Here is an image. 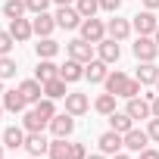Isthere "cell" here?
<instances>
[{
    "instance_id": "cell-19",
    "label": "cell",
    "mask_w": 159,
    "mask_h": 159,
    "mask_svg": "<svg viewBox=\"0 0 159 159\" xmlns=\"http://www.w3.org/2000/svg\"><path fill=\"white\" fill-rule=\"evenodd\" d=\"M19 91H22V97L28 100V106H34V103L41 100V94H44V84L38 81V78H25V81L19 84Z\"/></svg>"
},
{
    "instance_id": "cell-36",
    "label": "cell",
    "mask_w": 159,
    "mask_h": 159,
    "mask_svg": "<svg viewBox=\"0 0 159 159\" xmlns=\"http://www.w3.org/2000/svg\"><path fill=\"white\" fill-rule=\"evenodd\" d=\"M13 44H16V38H13L10 31H0V56H10Z\"/></svg>"
},
{
    "instance_id": "cell-47",
    "label": "cell",
    "mask_w": 159,
    "mask_h": 159,
    "mask_svg": "<svg viewBox=\"0 0 159 159\" xmlns=\"http://www.w3.org/2000/svg\"><path fill=\"white\" fill-rule=\"evenodd\" d=\"M0 159H3V143H0Z\"/></svg>"
},
{
    "instance_id": "cell-22",
    "label": "cell",
    "mask_w": 159,
    "mask_h": 159,
    "mask_svg": "<svg viewBox=\"0 0 159 159\" xmlns=\"http://www.w3.org/2000/svg\"><path fill=\"white\" fill-rule=\"evenodd\" d=\"M103 84H106V94L122 97V94H125V84H128V75H125V72H109Z\"/></svg>"
},
{
    "instance_id": "cell-3",
    "label": "cell",
    "mask_w": 159,
    "mask_h": 159,
    "mask_svg": "<svg viewBox=\"0 0 159 159\" xmlns=\"http://www.w3.org/2000/svg\"><path fill=\"white\" fill-rule=\"evenodd\" d=\"M131 28L137 31V34H156V28H159V19H156V13L153 10H140L137 16H134V22H131Z\"/></svg>"
},
{
    "instance_id": "cell-26",
    "label": "cell",
    "mask_w": 159,
    "mask_h": 159,
    "mask_svg": "<svg viewBox=\"0 0 159 159\" xmlns=\"http://www.w3.org/2000/svg\"><path fill=\"white\" fill-rule=\"evenodd\" d=\"M34 53H38V59H53V56L59 53V44H56L53 38H38Z\"/></svg>"
},
{
    "instance_id": "cell-44",
    "label": "cell",
    "mask_w": 159,
    "mask_h": 159,
    "mask_svg": "<svg viewBox=\"0 0 159 159\" xmlns=\"http://www.w3.org/2000/svg\"><path fill=\"white\" fill-rule=\"evenodd\" d=\"M112 159H131V156H128V153H116Z\"/></svg>"
},
{
    "instance_id": "cell-11",
    "label": "cell",
    "mask_w": 159,
    "mask_h": 159,
    "mask_svg": "<svg viewBox=\"0 0 159 159\" xmlns=\"http://www.w3.org/2000/svg\"><path fill=\"white\" fill-rule=\"evenodd\" d=\"M31 25H34V34L38 38H53V31L59 28L56 25V16H50V13H38L31 19Z\"/></svg>"
},
{
    "instance_id": "cell-21",
    "label": "cell",
    "mask_w": 159,
    "mask_h": 159,
    "mask_svg": "<svg viewBox=\"0 0 159 159\" xmlns=\"http://www.w3.org/2000/svg\"><path fill=\"white\" fill-rule=\"evenodd\" d=\"M134 78H137L143 88H150V84H156V78H159V66L156 62H140L137 72H134Z\"/></svg>"
},
{
    "instance_id": "cell-39",
    "label": "cell",
    "mask_w": 159,
    "mask_h": 159,
    "mask_svg": "<svg viewBox=\"0 0 159 159\" xmlns=\"http://www.w3.org/2000/svg\"><path fill=\"white\" fill-rule=\"evenodd\" d=\"M122 7V0H100V10H106V13H116Z\"/></svg>"
},
{
    "instance_id": "cell-4",
    "label": "cell",
    "mask_w": 159,
    "mask_h": 159,
    "mask_svg": "<svg viewBox=\"0 0 159 159\" xmlns=\"http://www.w3.org/2000/svg\"><path fill=\"white\" fill-rule=\"evenodd\" d=\"M78 31H81V38L84 41H91V44H100L103 38H106V25L97 19V16H91V19H84L81 22V28H78Z\"/></svg>"
},
{
    "instance_id": "cell-1",
    "label": "cell",
    "mask_w": 159,
    "mask_h": 159,
    "mask_svg": "<svg viewBox=\"0 0 159 159\" xmlns=\"http://www.w3.org/2000/svg\"><path fill=\"white\" fill-rule=\"evenodd\" d=\"M131 53L137 56V62H156V56H159V44H156L150 34H137V41L131 44Z\"/></svg>"
},
{
    "instance_id": "cell-23",
    "label": "cell",
    "mask_w": 159,
    "mask_h": 159,
    "mask_svg": "<svg viewBox=\"0 0 159 159\" xmlns=\"http://www.w3.org/2000/svg\"><path fill=\"white\" fill-rule=\"evenodd\" d=\"M66 84L69 81H62V78L56 75V78H50V81H44V97H50V100H66Z\"/></svg>"
},
{
    "instance_id": "cell-10",
    "label": "cell",
    "mask_w": 159,
    "mask_h": 159,
    "mask_svg": "<svg viewBox=\"0 0 159 159\" xmlns=\"http://www.w3.org/2000/svg\"><path fill=\"white\" fill-rule=\"evenodd\" d=\"M91 109V100H88V94H78V91H72V94H66V112L69 116H84Z\"/></svg>"
},
{
    "instance_id": "cell-2",
    "label": "cell",
    "mask_w": 159,
    "mask_h": 159,
    "mask_svg": "<svg viewBox=\"0 0 159 159\" xmlns=\"http://www.w3.org/2000/svg\"><path fill=\"white\" fill-rule=\"evenodd\" d=\"M94 47L97 44H91V41H84V38H72L69 44H66V53H69V59H78V62H91L94 59Z\"/></svg>"
},
{
    "instance_id": "cell-35",
    "label": "cell",
    "mask_w": 159,
    "mask_h": 159,
    "mask_svg": "<svg viewBox=\"0 0 159 159\" xmlns=\"http://www.w3.org/2000/svg\"><path fill=\"white\" fill-rule=\"evenodd\" d=\"M50 3H53V0H25V7H28V13H47L50 10Z\"/></svg>"
},
{
    "instance_id": "cell-38",
    "label": "cell",
    "mask_w": 159,
    "mask_h": 159,
    "mask_svg": "<svg viewBox=\"0 0 159 159\" xmlns=\"http://www.w3.org/2000/svg\"><path fill=\"white\" fill-rule=\"evenodd\" d=\"M147 134H150V140H156V143H159V119H156V116L147 122Z\"/></svg>"
},
{
    "instance_id": "cell-45",
    "label": "cell",
    "mask_w": 159,
    "mask_h": 159,
    "mask_svg": "<svg viewBox=\"0 0 159 159\" xmlns=\"http://www.w3.org/2000/svg\"><path fill=\"white\" fill-rule=\"evenodd\" d=\"M88 159H106V153H94V156H88Z\"/></svg>"
},
{
    "instance_id": "cell-37",
    "label": "cell",
    "mask_w": 159,
    "mask_h": 159,
    "mask_svg": "<svg viewBox=\"0 0 159 159\" xmlns=\"http://www.w3.org/2000/svg\"><path fill=\"white\" fill-rule=\"evenodd\" d=\"M69 159H88L84 143H72V147H69Z\"/></svg>"
},
{
    "instance_id": "cell-13",
    "label": "cell",
    "mask_w": 159,
    "mask_h": 159,
    "mask_svg": "<svg viewBox=\"0 0 159 159\" xmlns=\"http://www.w3.org/2000/svg\"><path fill=\"white\" fill-rule=\"evenodd\" d=\"M13 38H16V44H22V41H28L31 34H34V25H31V19H10V28H7Z\"/></svg>"
},
{
    "instance_id": "cell-34",
    "label": "cell",
    "mask_w": 159,
    "mask_h": 159,
    "mask_svg": "<svg viewBox=\"0 0 159 159\" xmlns=\"http://www.w3.org/2000/svg\"><path fill=\"white\" fill-rule=\"evenodd\" d=\"M34 109H38V112H44L47 119H53V116H56V106H53V100H50V97H41V100L34 103Z\"/></svg>"
},
{
    "instance_id": "cell-41",
    "label": "cell",
    "mask_w": 159,
    "mask_h": 159,
    "mask_svg": "<svg viewBox=\"0 0 159 159\" xmlns=\"http://www.w3.org/2000/svg\"><path fill=\"white\" fill-rule=\"evenodd\" d=\"M150 106H153V116L159 119V94H153V97H150Z\"/></svg>"
},
{
    "instance_id": "cell-7",
    "label": "cell",
    "mask_w": 159,
    "mask_h": 159,
    "mask_svg": "<svg viewBox=\"0 0 159 159\" xmlns=\"http://www.w3.org/2000/svg\"><path fill=\"white\" fill-rule=\"evenodd\" d=\"M50 131H53V137H72V131H75V116L56 112V116L50 119Z\"/></svg>"
},
{
    "instance_id": "cell-20",
    "label": "cell",
    "mask_w": 159,
    "mask_h": 159,
    "mask_svg": "<svg viewBox=\"0 0 159 159\" xmlns=\"http://www.w3.org/2000/svg\"><path fill=\"white\" fill-rule=\"evenodd\" d=\"M106 34H109V38H116V41L122 44V41H125V38L131 34V22H128V19H119V16H116V19H109V22H106Z\"/></svg>"
},
{
    "instance_id": "cell-17",
    "label": "cell",
    "mask_w": 159,
    "mask_h": 159,
    "mask_svg": "<svg viewBox=\"0 0 159 159\" xmlns=\"http://www.w3.org/2000/svg\"><path fill=\"white\" fill-rule=\"evenodd\" d=\"M0 103H3V109H7V112H25V109H28V100L22 97V91H19V88L7 91Z\"/></svg>"
},
{
    "instance_id": "cell-12",
    "label": "cell",
    "mask_w": 159,
    "mask_h": 159,
    "mask_svg": "<svg viewBox=\"0 0 159 159\" xmlns=\"http://www.w3.org/2000/svg\"><path fill=\"white\" fill-rule=\"evenodd\" d=\"M25 150L31 153V156H47V150H50V140L44 137V131H31V134H25Z\"/></svg>"
},
{
    "instance_id": "cell-16",
    "label": "cell",
    "mask_w": 159,
    "mask_h": 159,
    "mask_svg": "<svg viewBox=\"0 0 159 159\" xmlns=\"http://www.w3.org/2000/svg\"><path fill=\"white\" fill-rule=\"evenodd\" d=\"M59 78L62 81H81L84 78V62H78V59H66L62 66H59Z\"/></svg>"
},
{
    "instance_id": "cell-28",
    "label": "cell",
    "mask_w": 159,
    "mask_h": 159,
    "mask_svg": "<svg viewBox=\"0 0 159 159\" xmlns=\"http://www.w3.org/2000/svg\"><path fill=\"white\" fill-rule=\"evenodd\" d=\"M94 109H97L100 116H112V112H116V94H100V97L94 100Z\"/></svg>"
},
{
    "instance_id": "cell-43",
    "label": "cell",
    "mask_w": 159,
    "mask_h": 159,
    "mask_svg": "<svg viewBox=\"0 0 159 159\" xmlns=\"http://www.w3.org/2000/svg\"><path fill=\"white\" fill-rule=\"evenodd\" d=\"M56 7H75V0H53Z\"/></svg>"
},
{
    "instance_id": "cell-33",
    "label": "cell",
    "mask_w": 159,
    "mask_h": 159,
    "mask_svg": "<svg viewBox=\"0 0 159 159\" xmlns=\"http://www.w3.org/2000/svg\"><path fill=\"white\" fill-rule=\"evenodd\" d=\"M140 94H143V84L137 81V78H128V84H125V94H122V97L131 100V97H140Z\"/></svg>"
},
{
    "instance_id": "cell-9",
    "label": "cell",
    "mask_w": 159,
    "mask_h": 159,
    "mask_svg": "<svg viewBox=\"0 0 159 159\" xmlns=\"http://www.w3.org/2000/svg\"><path fill=\"white\" fill-rule=\"evenodd\" d=\"M125 112H128L134 122H137V119H147V122L153 119V106H150V100H147V97H131V100H128V106H125Z\"/></svg>"
},
{
    "instance_id": "cell-27",
    "label": "cell",
    "mask_w": 159,
    "mask_h": 159,
    "mask_svg": "<svg viewBox=\"0 0 159 159\" xmlns=\"http://www.w3.org/2000/svg\"><path fill=\"white\" fill-rule=\"evenodd\" d=\"M59 75V66L53 62V59H41L38 62V69H34V78H38V81L44 84V81H50V78H56Z\"/></svg>"
},
{
    "instance_id": "cell-49",
    "label": "cell",
    "mask_w": 159,
    "mask_h": 159,
    "mask_svg": "<svg viewBox=\"0 0 159 159\" xmlns=\"http://www.w3.org/2000/svg\"><path fill=\"white\" fill-rule=\"evenodd\" d=\"M156 94H159V78H156Z\"/></svg>"
},
{
    "instance_id": "cell-18",
    "label": "cell",
    "mask_w": 159,
    "mask_h": 159,
    "mask_svg": "<svg viewBox=\"0 0 159 159\" xmlns=\"http://www.w3.org/2000/svg\"><path fill=\"white\" fill-rule=\"evenodd\" d=\"M50 125V119L44 116V112H38V109H25V116H22V128L31 134V131H44Z\"/></svg>"
},
{
    "instance_id": "cell-24",
    "label": "cell",
    "mask_w": 159,
    "mask_h": 159,
    "mask_svg": "<svg viewBox=\"0 0 159 159\" xmlns=\"http://www.w3.org/2000/svg\"><path fill=\"white\" fill-rule=\"evenodd\" d=\"M106 119H109V128H112V131H119V134H128V131L134 128V119H131L128 112H119V109H116V112H112V116H106Z\"/></svg>"
},
{
    "instance_id": "cell-25",
    "label": "cell",
    "mask_w": 159,
    "mask_h": 159,
    "mask_svg": "<svg viewBox=\"0 0 159 159\" xmlns=\"http://www.w3.org/2000/svg\"><path fill=\"white\" fill-rule=\"evenodd\" d=\"M25 128H16V125H10L7 131H3V147H10V150H19V147H25Z\"/></svg>"
},
{
    "instance_id": "cell-42",
    "label": "cell",
    "mask_w": 159,
    "mask_h": 159,
    "mask_svg": "<svg viewBox=\"0 0 159 159\" xmlns=\"http://www.w3.org/2000/svg\"><path fill=\"white\" fill-rule=\"evenodd\" d=\"M143 10H159V0H140Z\"/></svg>"
},
{
    "instance_id": "cell-8",
    "label": "cell",
    "mask_w": 159,
    "mask_h": 159,
    "mask_svg": "<svg viewBox=\"0 0 159 159\" xmlns=\"http://www.w3.org/2000/svg\"><path fill=\"white\" fill-rule=\"evenodd\" d=\"M97 143H100V153H106V156H116V153H122V147H125V140H122V134L119 131H103L100 137H97Z\"/></svg>"
},
{
    "instance_id": "cell-40",
    "label": "cell",
    "mask_w": 159,
    "mask_h": 159,
    "mask_svg": "<svg viewBox=\"0 0 159 159\" xmlns=\"http://www.w3.org/2000/svg\"><path fill=\"white\" fill-rule=\"evenodd\" d=\"M140 159H159V150L147 147V150H140Z\"/></svg>"
},
{
    "instance_id": "cell-5",
    "label": "cell",
    "mask_w": 159,
    "mask_h": 159,
    "mask_svg": "<svg viewBox=\"0 0 159 159\" xmlns=\"http://www.w3.org/2000/svg\"><path fill=\"white\" fill-rule=\"evenodd\" d=\"M119 56H122V47H119V41L106 34V38L97 44V59H103L106 66H112V62H119Z\"/></svg>"
},
{
    "instance_id": "cell-14",
    "label": "cell",
    "mask_w": 159,
    "mask_h": 159,
    "mask_svg": "<svg viewBox=\"0 0 159 159\" xmlns=\"http://www.w3.org/2000/svg\"><path fill=\"white\" fill-rule=\"evenodd\" d=\"M122 140H125V150H131V153H140V150H147V143H150V134H147V131H140V128H131L128 134H122Z\"/></svg>"
},
{
    "instance_id": "cell-6",
    "label": "cell",
    "mask_w": 159,
    "mask_h": 159,
    "mask_svg": "<svg viewBox=\"0 0 159 159\" xmlns=\"http://www.w3.org/2000/svg\"><path fill=\"white\" fill-rule=\"evenodd\" d=\"M81 13H78L75 7H59L56 10V25L59 28H66V31H75V28H81Z\"/></svg>"
},
{
    "instance_id": "cell-30",
    "label": "cell",
    "mask_w": 159,
    "mask_h": 159,
    "mask_svg": "<svg viewBox=\"0 0 159 159\" xmlns=\"http://www.w3.org/2000/svg\"><path fill=\"white\" fill-rule=\"evenodd\" d=\"M25 13H28L25 0H7V3H3V16L7 19H22Z\"/></svg>"
},
{
    "instance_id": "cell-48",
    "label": "cell",
    "mask_w": 159,
    "mask_h": 159,
    "mask_svg": "<svg viewBox=\"0 0 159 159\" xmlns=\"http://www.w3.org/2000/svg\"><path fill=\"white\" fill-rule=\"evenodd\" d=\"M3 112H7V109H3V103H0V116H3Z\"/></svg>"
},
{
    "instance_id": "cell-31",
    "label": "cell",
    "mask_w": 159,
    "mask_h": 159,
    "mask_svg": "<svg viewBox=\"0 0 159 159\" xmlns=\"http://www.w3.org/2000/svg\"><path fill=\"white\" fill-rule=\"evenodd\" d=\"M75 10L81 13V19H91L100 10V0H75Z\"/></svg>"
},
{
    "instance_id": "cell-15",
    "label": "cell",
    "mask_w": 159,
    "mask_h": 159,
    "mask_svg": "<svg viewBox=\"0 0 159 159\" xmlns=\"http://www.w3.org/2000/svg\"><path fill=\"white\" fill-rule=\"evenodd\" d=\"M106 75H109V66H106L103 59H91V62L84 66V78H88L91 84H103Z\"/></svg>"
},
{
    "instance_id": "cell-32",
    "label": "cell",
    "mask_w": 159,
    "mask_h": 159,
    "mask_svg": "<svg viewBox=\"0 0 159 159\" xmlns=\"http://www.w3.org/2000/svg\"><path fill=\"white\" fill-rule=\"evenodd\" d=\"M16 75V59L13 56H0V78H13Z\"/></svg>"
},
{
    "instance_id": "cell-46",
    "label": "cell",
    "mask_w": 159,
    "mask_h": 159,
    "mask_svg": "<svg viewBox=\"0 0 159 159\" xmlns=\"http://www.w3.org/2000/svg\"><path fill=\"white\" fill-rule=\"evenodd\" d=\"M153 41H156V44H159V28H156V34H153Z\"/></svg>"
},
{
    "instance_id": "cell-29",
    "label": "cell",
    "mask_w": 159,
    "mask_h": 159,
    "mask_svg": "<svg viewBox=\"0 0 159 159\" xmlns=\"http://www.w3.org/2000/svg\"><path fill=\"white\" fill-rule=\"evenodd\" d=\"M69 147H72V143H66V137H53L47 156H50V159H69Z\"/></svg>"
}]
</instances>
